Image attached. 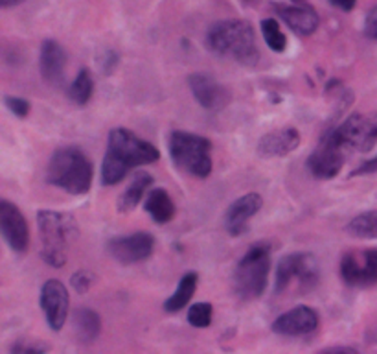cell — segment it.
<instances>
[{"label":"cell","mask_w":377,"mask_h":354,"mask_svg":"<svg viewBox=\"0 0 377 354\" xmlns=\"http://www.w3.org/2000/svg\"><path fill=\"white\" fill-rule=\"evenodd\" d=\"M160 153L151 142L142 141L127 127H114L109 133L107 153L103 157L102 183L107 186L116 185L129 170L155 163Z\"/></svg>","instance_id":"cell-1"},{"label":"cell","mask_w":377,"mask_h":354,"mask_svg":"<svg viewBox=\"0 0 377 354\" xmlns=\"http://www.w3.org/2000/svg\"><path fill=\"white\" fill-rule=\"evenodd\" d=\"M206 44L212 52L219 55H230L245 67H256L259 61V50L256 46V35L250 22L243 19H226L216 22L206 33Z\"/></svg>","instance_id":"cell-2"},{"label":"cell","mask_w":377,"mask_h":354,"mask_svg":"<svg viewBox=\"0 0 377 354\" xmlns=\"http://www.w3.org/2000/svg\"><path fill=\"white\" fill-rule=\"evenodd\" d=\"M91 159L80 148L65 146L55 150L46 168V181L68 194H86L92 185Z\"/></svg>","instance_id":"cell-3"},{"label":"cell","mask_w":377,"mask_h":354,"mask_svg":"<svg viewBox=\"0 0 377 354\" xmlns=\"http://www.w3.org/2000/svg\"><path fill=\"white\" fill-rule=\"evenodd\" d=\"M37 227L41 235V256L44 262L52 267L65 266L71 242L77 235L74 216L55 211H39Z\"/></svg>","instance_id":"cell-4"},{"label":"cell","mask_w":377,"mask_h":354,"mask_svg":"<svg viewBox=\"0 0 377 354\" xmlns=\"http://www.w3.org/2000/svg\"><path fill=\"white\" fill-rule=\"evenodd\" d=\"M169 155L181 172L199 179L212 174V142L206 136L194 135L188 131H173L169 135Z\"/></svg>","instance_id":"cell-5"},{"label":"cell","mask_w":377,"mask_h":354,"mask_svg":"<svg viewBox=\"0 0 377 354\" xmlns=\"http://www.w3.org/2000/svg\"><path fill=\"white\" fill-rule=\"evenodd\" d=\"M270 269V245L259 242L254 244L237 262L234 272L236 294L245 301L261 297L267 288V277Z\"/></svg>","instance_id":"cell-6"},{"label":"cell","mask_w":377,"mask_h":354,"mask_svg":"<svg viewBox=\"0 0 377 354\" xmlns=\"http://www.w3.org/2000/svg\"><path fill=\"white\" fill-rule=\"evenodd\" d=\"M320 272L318 260L311 253H293L286 255L276 267L275 292L284 294L295 284L298 292H309L317 286Z\"/></svg>","instance_id":"cell-7"},{"label":"cell","mask_w":377,"mask_h":354,"mask_svg":"<svg viewBox=\"0 0 377 354\" xmlns=\"http://www.w3.org/2000/svg\"><path fill=\"white\" fill-rule=\"evenodd\" d=\"M346 148L335 135V130H328L322 135L315 152L307 157V168L315 179H333L344 166Z\"/></svg>","instance_id":"cell-8"},{"label":"cell","mask_w":377,"mask_h":354,"mask_svg":"<svg viewBox=\"0 0 377 354\" xmlns=\"http://www.w3.org/2000/svg\"><path fill=\"white\" fill-rule=\"evenodd\" d=\"M335 135L346 150L370 152L377 144V115L353 113L335 127Z\"/></svg>","instance_id":"cell-9"},{"label":"cell","mask_w":377,"mask_h":354,"mask_svg":"<svg viewBox=\"0 0 377 354\" xmlns=\"http://www.w3.org/2000/svg\"><path fill=\"white\" fill-rule=\"evenodd\" d=\"M340 277L356 288L377 284V247L348 251L340 260Z\"/></svg>","instance_id":"cell-10"},{"label":"cell","mask_w":377,"mask_h":354,"mask_svg":"<svg viewBox=\"0 0 377 354\" xmlns=\"http://www.w3.org/2000/svg\"><path fill=\"white\" fill-rule=\"evenodd\" d=\"M107 249L114 260L124 264V266H129V264L147 260L153 255L155 238L146 231H136L133 235L113 238L109 242Z\"/></svg>","instance_id":"cell-11"},{"label":"cell","mask_w":377,"mask_h":354,"mask_svg":"<svg viewBox=\"0 0 377 354\" xmlns=\"http://www.w3.org/2000/svg\"><path fill=\"white\" fill-rule=\"evenodd\" d=\"M41 308L52 330H61L65 327L71 308V297L65 284L57 278L46 281L41 288Z\"/></svg>","instance_id":"cell-12"},{"label":"cell","mask_w":377,"mask_h":354,"mask_svg":"<svg viewBox=\"0 0 377 354\" xmlns=\"http://www.w3.org/2000/svg\"><path fill=\"white\" fill-rule=\"evenodd\" d=\"M190 91L201 107L206 111H221L230 104V91L205 72H195L188 78Z\"/></svg>","instance_id":"cell-13"},{"label":"cell","mask_w":377,"mask_h":354,"mask_svg":"<svg viewBox=\"0 0 377 354\" xmlns=\"http://www.w3.org/2000/svg\"><path fill=\"white\" fill-rule=\"evenodd\" d=\"M0 231L8 245L15 253H24L28 249L30 231H28L26 218L19 211V207L8 200L0 202Z\"/></svg>","instance_id":"cell-14"},{"label":"cell","mask_w":377,"mask_h":354,"mask_svg":"<svg viewBox=\"0 0 377 354\" xmlns=\"http://www.w3.org/2000/svg\"><path fill=\"white\" fill-rule=\"evenodd\" d=\"M318 327V314L311 306L300 305L282 314L273 323V333L280 336H306L315 333Z\"/></svg>","instance_id":"cell-15"},{"label":"cell","mask_w":377,"mask_h":354,"mask_svg":"<svg viewBox=\"0 0 377 354\" xmlns=\"http://www.w3.org/2000/svg\"><path fill=\"white\" fill-rule=\"evenodd\" d=\"M264 205V200L256 192H250V194H245L239 200L232 203L228 211H226L225 216V225L226 231L230 233L232 236H241L245 231H247L248 220L256 216L259 213V209Z\"/></svg>","instance_id":"cell-16"},{"label":"cell","mask_w":377,"mask_h":354,"mask_svg":"<svg viewBox=\"0 0 377 354\" xmlns=\"http://www.w3.org/2000/svg\"><path fill=\"white\" fill-rule=\"evenodd\" d=\"M302 136L297 127H284L264 135L258 142V153L261 157H284L300 146Z\"/></svg>","instance_id":"cell-17"},{"label":"cell","mask_w":377,"mask_h":354,"mask_svg":"<svg viewBox=\"0 0 377 354\" xmlns=\"http://www.w3.org/2000/svg\"><path fill=\"white\" fill-rule=\"evenodd\" d=\"M39 67H41V76L44 78V82H48L50 85H57V83L63 82L66 69L65 48L54 39L43 41Z\"/></svg>","instance_id":"cell-18"},{"label":"cell","mask_w":377,"mask_h":354,"mask_svg":"<svg viewBox=\"0 0 377 354\" xmlns=\"http://www.w3.org/2000/svg\"><path fill=\"white\" fill-rule=\"evenodd\" d=\"M276 11L282 17V21L286 22L293 32L302 35V37L317 32L318 24H320L317 11L309 8V6H276Z\"/></svg>","instance_id":"cell-19"},{"label":"cell","mask_w":377,"mask_h":354,"mask_svg":"<svg viewBox=\"0 0 377 354\" xmlns=\"http://www.w3.org/2000/svg\"><path fill=\"white\" fill-rule=\"evenodd\" d=\"M146 213L158 225L169 224L175 216V203L164 188H151L146 197Z\"/></svg>","instance_id":"cell-20"},{"label":"cell","mask_w":377,"mask_h":354,"mask_svg":"<svg viewBox=\"0 0 377 354\" xmlns=\"http://www.w3.org/2000/svg\"><path fill=\"white\" fill-rule=\"evenodd\" d=\"M74 330L81 344H92L102 333V319L92 308L80 306L74 312Z\"/></svg>","instance_id":"cell-21"},{"label":"cell","mask_w":377,"mask_h":354,"mask_svg":"<svg viewBox=\"0 0 377 354\" xmlns=\"http://www.w3.org/2000/svg\"><path fill=\"white\" fill-rule=\"evenodd\" d=\"M197 283H199V275L195 272L186 273L183 278H181V283H178L177 290L173 292L169 297L164 303V310L167 314H177L183 308L190 305V301L195 295V290H197Z\"/></svg>","instance_id":"cell-22"},{"label":"cell","mask_w":377,"mask_h":354,"mask_svg":"<svg viewBox=\"0 0 377 354\" xmlns=\"http://www.w3.org/2000/svg\"><path fill=\"white\" fill-rule=\"evenodd\" d=\"M153 185V177L146 172H136L133 175L131 185L124 191V194L118 200V211L120 213H131L133 209L140 203V200L146 196V192L149 191Z\"/></svg>","instance_id":"cell-23"},{"label":"cell","mask_w":377,"mask_h":354,"mask_svg":"<svg viewBox=\"0 0 377 354\" xmlns=\"http://www.w3.org/2000/svg\"><path fill=\"white\" fill-rule=\"evenodd\" d=\"M346 233L356 238H377V211L357 214L356 218L350 220L346 225Z\"/></svg>","instance_id":"cell-24"},{"label":"cell","mask_w":377,"mask_h":354,"mask_svg":"<svg viewBox=\"0 0 377 354\" xmlns=\"http://www.w3.org/2000/svg\"><path fill=\"white\" fill-rule=\"evenodd\" d=\"M92 93H94V80H92V74L86 69H81L75 76L74 83L68 89V98L77 105H86L89 100L92 98Z\"/></svg>","instance_id":"cell-25"},{"label":"cell","mask_w":377,"mask_h":354,"mask_svg":"<svg viewBox=\"0 0 377 354\" xmlns=\"http://www.w3.org/2000/svg\"><path fill=\"white\" fill-rule=\"evenodd\" d=\"M261 33H264L265 43L275 52H284L287 48L286 33L280 30V24L276 19H264L261 21Z\"/></svg>","instance_id":"cell-26"},{"label":"cell","mask_w":377,"mask_h":354,"mask_svg":"<svg viewBox=\"0 0 377 354\" xmlns=\"http://www.w3.org/2000/svg\"><path fill=\"white\" fill-rule=\"evenodd\" d=\"M214 317V306L210 303H195L190 306L188 323L195 328H206L212 325Z\"/></svg>","instance_id":"cell-27"},{"label":"cell","mask_w":377,"mask_h":354,"mask_svg":"<svg viewBox=\"0 0 377 354\" xmlns=\"http://www.w3.org/2000/svg\"><path fill=\"white\" fill-rule=\"evenodd\" d=\"M6 107L13 113L19 118H26L28 113H30V102L26 98H21V96H6L4 98Z\"/></svg>","instance_id":"cell-28"},{"label":"cell","mask_w":377,"mask_h":354,"mask_svg":"<svg viewBox=\"0 0 377 354\" xmlns=\"http://www.w3.org/2000/svg\"><path fill=\"white\" fill-rule=\"evenodd\" d=\"M92 283H94V275L85 272V269H81V272L72 275V286H74V290L77 294H85L86 290L92 286Z\"/></svg>","instance_id":"cell-29"},{"label":"cell","mask_w":377,"mask_h":354,"mask_svg":"<svg viewBox=\"0 0 377 354\" xmlns=\"http://www.w3.org/2000/svg\"><path fill=\"white\" fill-rule=\"evenodd\" d=\"M365 32L372 41L377 43V6L370 10V13L367 15V21H365Z\"/></svg>","instance_id":"cell-30"},{"label":"cell","mask_w":377,"mask_h":354,"mask_svg":"<svg viewBox=\"0 0 377 354\" xmlns=\"http://www.w3.org/2000/svg\"><path fill=\"white\" fill-rule=\"evenodd\" d=\"M376 172H377V155L374 159L365 161L359 168L353 170V172H351V177H357V175H370V174H376Z\"/></svg>","instance_id":"cell-31"},{"label":"cell","mask_w":377,"mask_h":354,"mask_svg":"<svg viewBox=\"0 0 377 354\" xmlns=\"http://www.w3.org/2000/svg\"><path fill=\"white\" fill-rule=\"evenodd\" d=\"M13 351H17V353H33V354H39V353H46L48 351V347L46 345H26V344H19V345H13Z\"/></svg>","instance_id":"cell-32"},{"label":"cell","mask_w":377,"mask_h":354,"mask_svg":"<svg viewBox=\"0 0 377 354\" xmlns=\"http://www.w3.org/2000/svg\"><path fill=\"white\" fill-rule=\"evenodd\" d=\"M329 4L335 6V8H339L342 11H351L356 8L357 0H329Z\"/></svg>","instance_id":"cell-33"},{"label":"cell","mask_w":377,"mask_h":354,"mask_svg":"<svg viewBox=\"0 0 377 354\" xmlns=\"http://www.w3.org/2000/svg\"><path fill=\"white\" fill-rule=\"evenodd\" d=\"M320 353H326V354H335V353H357L356 349H350V347H333V349H326V351H320Z\"/></svg>","instance_id":"cell-34"},{"label":"cell","mask_w":377,"mask_h":354,"mask_svg":"<svg viewBox=\"0 0 377 354\" xmlns=\"http://www.w3.org/2000/svg\"><path fill=\"white\" fill-rule=\"evenodd\" d=\"M21 2H24V0H0V6L2 8H11V6L21 4Z\"/></svg>","instance_id":"cell-35"},{"label":"cell","mask_w":377,"mask_h":354,"mask_svg":"<svg viewBox=\"0 0 377 354\" xmlns=\"http://www.w3.org/2000/svg\"><path fill=\"white\" fill-rule=\"evenodd\" d=\"M295 2H302V0H295Z\"/></svg>","instance_id":"cell-36"}]
</instances>
